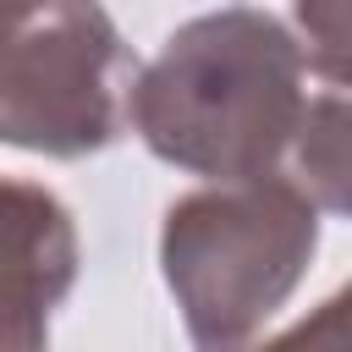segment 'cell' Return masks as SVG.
I'll use <instances>...</instances> for the list:
<instances>
[{"mask_svg":"<svg viewBox=\"0 0 352 352\" xmlns=\"http://www.w3.org/2000/svg\"><path fill=\"white\" fill-rule=\"evenodd\" d=\"M292 50L258 16H220L182 33L170 60L148 77L143 126L187 165H242L258 160L292 116Z\"/></svg>","mask_w":352,"mask_h":352,"instance_id":"cell-1","label":"cell"}]
</instances>
